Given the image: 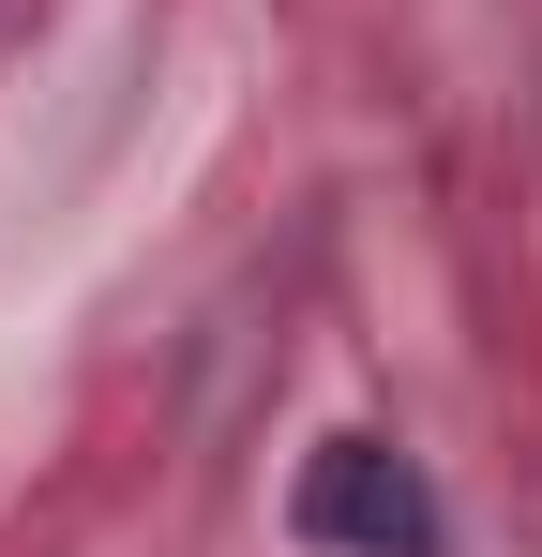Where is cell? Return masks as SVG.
I'll use <instances>...</instances> for the list:
<instances>
[{
    "label": "cell",
    "instance_id": "cell-1",
    "mask_svg": "<svg viewBox=\"0 0 542 557\" xmlns=\"http://www.w3.org/2000/svg\"><path fill=\"white\" fill-rule=\"evenodd\" d=\"M286 528H301L317 557H452L438 482H422V453H392V437H332V453L301 467Z\"/></svg>",
    "mask_w": 542,
    "mask_h": 557
}]
</instances>
